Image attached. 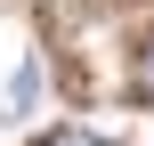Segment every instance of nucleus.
I'll list each match as a JSON object with an SVG mask.
<instances>
[{
  "instance_id": "f257e3e1",
  "label": "nucleus",
  "mask_w": 154,
  "mask_h": 146,
  "mask_svg": "<svg viewBox=\"0 0 154 146\" xmlns=\"http://www.w3.org/2000/svg\"><path fill=\"white\" fill-rule=\"evenodd\" d=\"M32 98H41V73H32V65H16V81H8V98H0V114L16 122V114H32Z\"/></svg>"
},
{
  "instance_id": "f03ea898",
  "label": "nucleus",
  "mask_w": 154,
  "mask_h": 146,
  "mask_svg": "<svg viewBox=\"0 0 154 146\" xmlns=\"http://www.w3.org/2000/svg\"><path fill=\"white\" fill-rule=\"evenodd\" d=\"M49 146H114V138H89V130H57Z\"/></svg>"
}]
</instances>
